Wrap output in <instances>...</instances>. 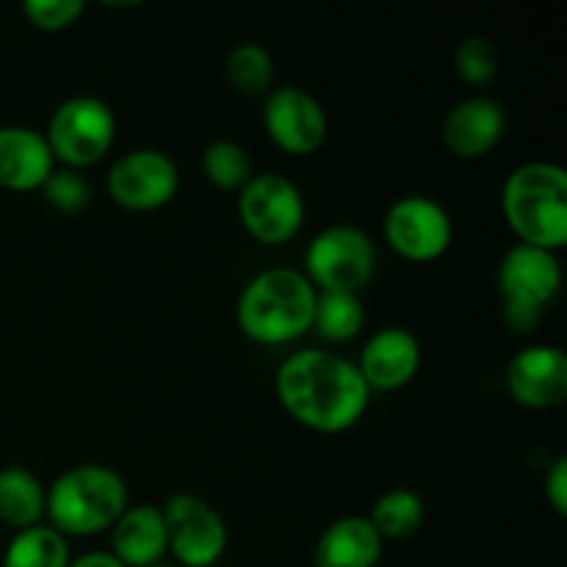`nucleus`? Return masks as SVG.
Returning <instances> with one entry per match:
<instances>
[{
    "label": "nucleus",
    "mask_w": 567,
    "mask_h": 567,
    "mask_svg": "<svg viewBox=\"0 0 567 567\" xmlns=\"http://www.w3.org/2000/svg\"><path fill=\"white\" fill-rule=\"evenodd\" d=\"M48 507V493L31 471L20 465L0 468V520L17 532L39 524Z\"/></svg>",
    "instance_id": "nucleus-19"
},
{
    "label": "nucleus",
    "mask_w": 567,
    "mask_h": 567,
    "mask_svg": "<svg viewBox=\"0 0 567 567\" xmlns=\"http://www.w3.org/2000/svg\"><path fill=\"white\" fill-rule=\"evenodd\" d=\"M316 288L297 269H269L247 282L236 305L244 336L264 347L297 341L313 324Z\"/></svg>",
    "instance_id": "nucleus-2"
},
{
    "label": "nucleus",
    "mask_w": 567,
    "mask_h": 567,
    "mask_svg": "<svg viewBox=\"0 0 567 567\" xmlns=\"http://www.w3.org/2000/svg\"><path fill=\"white\" fill-rule=\"evenodd\" d=\"M203 172L221 192H241L255 177L247 150L236 142H227V138H219V142L205 147Z\"/></svg>",
    "instance_id": "nucleus-24"
},
{
    "label": "nucleus",
    "mask_w": 567,
    "mask_h": 567,
    "mask_svg": "<svg viewBox=\"0 0 567 567\" xmlns=\"http://www.w3.org/2000/svg\"><path fill=\"white\" fill-rule=\"evenodd\" d=\"M365 324V310L358 293L343 291H321L316 293L313 324L324 341L347 343L360 336Z\"/></svg>",
    "instance_id": "nucleus-20"
},
{
    "label": "nucleus",
    "mask_w": 567,
    "mask_h": 567,
    "mask_svg": "<svg viewBox=\"0 0 567 567\" xmlns=\"http://www.w3.org/2000/svg\"><path fill=\"white\" fill-rule=\"evenodd\" d=\"M28 22L42 31H64L86 11L83 0H25L22 3Z\"/></svg>",
    "instance_id": "nucleus-27"
},
{
    "label": "nucleus",
    "mask_w": 567,
    "mask_h": 567,
    "mask_svg": "<svg viewBox=\"0 0 567 567\" xmlns=\"http://www.w3.org/2000/svg\"><path fill=\"white\" fill-rule=\"evenodd\" d=\"M358 365L324 349H302L277 369V396L299 424L324 435L347 432L369 408Z\"/></svg>",
    "instance_id": "nucleus-1"
},
{
    "label": "nucleus",
    "mask_w": 567,
    "mask_h": 567,
    "mask_svg": "<svg viewBox=\"0 0 567 567\" xmlns=\"http://www.w3.org/2000/svg\"><path fill=\"white\" fill-rule=\"evenodd\" d=\"M111 554L125 567L161 565L164 554H169L161 507L153 504L127 507L111 526Z\"/></svg>",
    "instance_id": "nucleus-17"
},
{
    "label": "nucleus",
    "mask_w": 567,
    "mask_h": 567,
    "mask_svg": "<svg viewBox=\"0 0 567 567\" xmlns=\"http://www.w3.org/2000/svg\"><path fill=\"white\" fill-rule=\"evenodd\" d=\"M42 197L59 214H81L92 203V186L86 177H81V172L53 169L42 183Z\"/></svg>",
    "instance_id": "nucleus-26"
},
{
    "label": "nucleus",
    "mask_w": 567,
    "mask_h": 567,
    "mask_svg": "<svg viewBox=\"0 0 567 567\" xmlns=\"http://www.w3.org/2000/svg\"><path fill=\"white\" fill-rule=\"evenodd\" d=\"M454 66L471 86H485L498 72V50L491 39L468 37L454 50Z\"/></svg>",
    "instance_id": "nucleus-25"
},
{
    "label": "nucleus",
    "mask_w": 567,
    "mask_h": 567,
    "mask_svg": "<svg viewBox=\"0 0 567 567\" xmlns=\"http://www.w3.org/2000/svg\"><path fill=\"white\" fill-rule=\"evenodd\" d=\"M70 567H125V565H122L111 551H89L83 554V557H78L75 563H70Z\"/></svg>",
    "instance_id": "nucleus-29"
},
{
    "label": "nucleus",
    "mask_w": 567,
    "mask_h": 567,
    "mask_svg": "<svg viewBox=\"0 0 567 567\" xmlns=\"http://www.w3.org/2000/svg\"><path fill=\"white\" fill-rule=\"evenodd\" d=\"M153 567H169V565H153Z\"/></svg>",
    "instance_id": "nucleus-30"
},
{
    "label": "nucleus",
    "mask_w": 567,
    "mask_h": 567,
    "mask_svg": "<svg viewBox=\"0 0 567 567\" xmlns=\"http://www.w3.org/2000/svg\"><path fill=\"white\" fill-rule=\"evenodd\" d=\"M369 520L382 540H408L424 524V502L419 493L396 487L377 498Z\"/></svg>",
    "instance_id": "nucleus-22"
},
{
    "label": "nucleus",
    "mask_w": 567,
    "mask_h": 567,
    "mask_svg": "<svg viewBox=\"0 0 567 567\" xmlns=\"http://www.w3.org/2000/svg\"><path fill=\"white\" fill-rule=\"evenodd\" d=\"M116 120L109 103L97 97H70L53 111L44 138L55 161L66 169H83L109 155L114 144Z\"/></svg>",
    "instance_id": "nucleus-6"
},
{
    "label": "nucleus",
    "mask_w": 567,
    "mask_h": 567,
    "mask_svg": "<svg viewBox=\"0 0 567 567\" xmlns=\"http://www.w3.org/2000/svg\"><path fill=\"white\" fill-rule=\"evenodd\" d=\"M563 288V266L557 252L515 244L498 266V293L504 299L502 319L518 336L535 330L543 310Z\"/></svg>",
    "instance_id": "nucleus-5"
},
{
    "label": "nucleus",
    "mask_w": 567,
    "mask_h": 567,
    "mask_svg": "<svg viewBox=\"0 0 567 567\" xmlns=\"http://www.w3.org/2000/svg\"><path fill=\"white\" fill-rule=\"evenodd\" d=\"M238 216L255 241L277 247L291 241L302 227L305 197L286 175L264 172L238 192Z\"/></svg>",
    "instance_id": "nucleus-8"
},
{
    "label": "nucleus",
    "mask_w": 567,
    "mask_h": 567,
    "mask_svg": "<svg viewBox=\"0 0 567 567\" xmlns=\"http://www.w3.org/2000/svg\"><path fill=\"white\" fill-rule=\"evenodd\" d=\"M175 161L161 150H131L109 169V194L120 208L155 210L164 208L177 194Z\"/></svg>",
    "instance_id": "nucleus-11"
},
{
    "label": "nucleus",
    "mask_w": 567,
    "mask_h": 567,
    "mask_svg": "<svg viewBox=\"0 0 567 567\" xmlns=\"http://www.w3.org/2000/svg\"><path fill=\"white\" fill-rule=\"evenodd\" d=\"M382 227H385V241L391 244L393 252L415 264L437 260L454 238L446 208L437 199L421 197V194L396 199L388 208Z\"/></svg>",
    "instance_id": "nucleus-10"
},
{
    "label": "nucleus",
    "mask_w": 567,
    "mask_h": 567,
    "mask_svg": "<svg viewBox=\"0 0 567 567\" xmlns=\"http://www.w3.org/2000/svg\"><path fill=\"white\" fill-rule=\"evenodd\" d=\"M546 498L554 513H567V457H557L546 474Z\"/></svg>",
    "instance_id": "nucleus-28"
},
{
    "label": "nucleus",
    "mask_w": 567,
    "mask_h": 567,
    "mask_svg": "<svg viewBox=\"0 0 567 567\" xmlns=\"http://www.w3.org/2000/svg\"><path fill=\"white\" fill-rule=\"evenodd\" d=\"M225 72L230 86L244 97H260L269 92L271 81H275V64H271L269 50L258 42H244L233 48L227 55Z\"/></svg>",
    "instance_id": "nucleus-23"
},
{
    "label": "nucleus",
    "mask_w": 567,
    "mask_h": 567,
    "mask_svg": "<svg viewBox=\"0 0 567 567\" xmlns=\"http://www.w3.org/2000/svg\"><path fill=\"white\" fill-rule=\"evenodd\" d=\"M264 127L271 142L291 155H310L324 144L327 114L319 100L299 86H280L264 103Z\"/></svg>",
    "instance_id": "nucleus-12"
},
{
    "label": "nucleus",
    "mask_w": 567,
    "mask_h": 567,
    "mask_svg": "<svg viewBox=\"0 0 567 567\" xmlns=\"http://www.w3.org/2000/svg\"><path fill=\"white\" fill-rule=\"evenodd\" d=\"M502 208L520 244L557 252L567 244V172L535 161L507 177Z\"/></svg>",
    "instance_id": "nucleus-3"
},
{
    "label": "nucleus",
    "mask_w": 567,
    "mask_h": 567,
    "mask_svg": "<svg viewBox=\"0 0 567 567\" xmlns=\"http://www.w3.org/2000/svg\"><path fill=\"white\" fill-rule=\"evenodd\" d=\"M374 241L354 225H332L310 241L305 269L313 288L358 293L374 275Z\"/></svg>",
    "instance_id": "nucleus-7"
},
{
    "label": "nucleus",
    "mask_w": 567,
    "mask_h": 567,
    "mask_svg": "<svg viewBox=\"0 0 567 567\" xmlns=\"http://www.w3.org/2000/svg\"><path fill=\"white\" fill-rule=\"evenodd\" d=\"M172 557L183 567H210L227 548V526L221 515L192 493H177L161 507Z\"/></svg>",
    "instance_id": "nucleus-9"
},
{
    "label": "nucleus",
    "mask_w": 567,
    "mask_h": 567,
    "mask_svg": "<svg viewBox=\"0 0 567 567\" xmlns=\"http://www.w3.org/2000/svg\"><path fill=\"white\" fill-rule=\"evenodd\" d=\"M382 540L369 518L349 515L324 529L316 543V567H377L382 557Z\"/></svg>",
    "instance_id": "nucleus-18"
},
{
    "label": "nucleus",
    "mask_w": 567,
    "mask_h": 567,
    "mask_svg": "<svg viewBox=\"0 0 567 567\" xmlns=\"http://www.w3.org/2000/svg\"><path fill=\"white\" fill-rule=\"evenodd\" d=\"M3 567H70V548L53 526L37 524L11 537Z\"/></svg>",
    "instance_id": "nucleus-21"
},
{
    "label": "nucleus",
    "mask_w": 567,
    "mask_h": 567,
    "mask_svg": "<svg viewBox=\"0 0 567 567\" xmlns=\"http://www.w3.org/2000/svg\"><path fill=\"white\" fill-rule=\"evenodd\" d=\"M55 158L44 133L22 125L0 127V188L9 192H33L42 188Z\"/></svg>",
    "instance_id": "nucleus-16"
},
{
    "label": "nucleus",
    "mask_w": 567,
    "mask_h": 567,
    "mask_svg": "<svg viewBox=\"0 0 567 567\" xmlns=\"http://www.w3.org/2000/svg\"><path fill=\"white\" fill-rule=\"evenodd\" d=\"M421 365V343L404 327H385L369 338L360 354L358 371L369 391H399Z\"/></svg>",
    "instance_id": "nucleus-14"
},
{
    "label": "nucleus",
    "mask_w": 567,
    "mask_h": 567,
    "mask_svg": "<svg viewBox=\"0 0 567 567\" xmlns=\"http://www.w3.org/2000/svg\"><path fill=\"white\" fill-rule=\"evenodd\" d=\"M507 116L491 97H468L454 105L443 120V144L457 158H480L504 136Z\"/></svg>",
    "instance_id": "nucleus-15"
},
{
    "label": "nucleus",
    "mask_w": 567,
    "mask_h": 567,
    "mask_svg": "<svg viewBox=\"0 0 567 567\" xmlns=\"http://www.w3.org/2000/svg\"><path fill=\"white\" fill-rule=\"evenodd\" d=\"M507 391L520 408L551 410L567 399V354L559 347H526L509 360Z\"/></svg>",
    "instance_id": "nucleus-13"
},
{
    "label": "nucleus",
    "mask_w": 567,
    "mask_h": 567,
    "mask_svg": "<svg viewBox=\"0 0 567 567\" xmlns=\"http://www.w3.org/2000/svg\"><path fill=\"white\" fill-rule=\"evenodd\" d=\"M127 509V485L109 465H75L48 491L50 526L59 535L89 537L111 529Z\"/></svg>",
    "instance_id": "nucleus-4"
}]
</instances>
